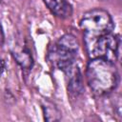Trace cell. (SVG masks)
Wrapping results in <instances>:
<instances>
[{"label": "cell", "mask_w": 122, "mask_h": 122, "mask_svg": "<svg viewBox=\"0 0 122 122\" xmlns=\"http://www.w3.org/2000/svg\"><path fill=\"white\" fill-rule=\"evenodd\" d=\"M86 77L91 91L100 96L112 92L119 84V73L114 63L102 58L89 61Z\"/></svg>", "instance_id": "6da1fadb"}, {"label": "cell", "mask_w": 122, "mask_h": 122, "mask_svg": "<svg viewBox=\"0 0 122 122\" xmlns=\"http://www.w3.org/2000/svg\"><path fill=\"white\" fill-rule=\"evenodd\" d=\"M78 49L79 44L76 37L71 33H66L49 47L47 61L51 67L66 71L74 65Z\"/></svg>", "instance_id": "7a4b0ae2"}, {"label": "cell", "mask_w": 122, "mask_h": 122, "mask_svg": "<svg viewBox=\"0 0 122 122\" xmlns=\"http://www.w3.org/2000/svg\"><path fill=\"white\" fill-rule=\"evenodd\" d=\"M80 28L84 32L85 41L92 40L112 32L113 22L107 10L93 9L83 14L80 20Z\"/></svg>", "instance_id": "3957f363"}, {"label": "cell", "mask_w": 122, "mask_h": 122, "mask_svg": "<svg viewBox=\"0 0 122 122\" xmlns=\"http://www.w3.org/2000/svg\"><path fill=\"white\" fill-rule=\"evenodd\" d=\"M89 55L92 58H102L114 63L119 54L120 38L112 32L92 40L85 41Z\"/></svg>", "instance_id": "277c9868"}, {"label": "cell", "mask_w": 122, "mask_h": 122, "mask_svg": "<svg viewBox=\"0 0 122 122\" xmlns=\"http://www.w3.org/2000/svg\"><path fill=\"white\" fill-rule=\"evenodd\" d=\"M11 54L15 61L26 70H29L33 65V57L30 51V48L29 47V44L26 40H23V42H18L12 46L11 49Z\"/></svg>", "instance_id": "5b68a950"}, {"label": "cell", "mask_w": 122, "mask_h": 122, "mask_svg": "<svg viewBox=\"0 0 122 122\" xmlns=\"http://www.w3.org/2000/svg\"><path fill=\"white\" fill-rule=\"evenodd\" d=\"M68 75V90L73 95H78L83 92V83L80 70L77 66L72 65L64 71Z\"/></svg>", "instance_id": "8992f818"}, {"label": "cell", "mask_w": 122, "mask_h": 122, "mask_svg": "<svg viewBox=\"0 0 122 122\" xmlns=\"http://www.w3.org/2000/svg\"><path fill=\"white\" fill-rule=\"evenodd\" d=\"M48 9L56 16L67 18L71 15L72 9L67 0H43Z\"/></svg>", "instance_id": "52a82bcc"}, {"label": "cell", "mask_w": 122, "mask_h": 122, "mask_svg": "<svg viewBox=\"0 0 122 122\" xmlns=\"http://www.w3.org/2000/svg\"><path fill=\"white\" fill-rule=\"evenodd\" d=\"M43 108H44V110H45V118H46V119L48 118L49 115H52V120H57V119L54 117V115H55V112H58V111H57L52 105H51V106L46 105V106H44Z\"/></svg>", "instance_id": "ba28073f"}, {"label": "cell", "mask_w": 122, "mask_h": 122, "mask_svg": "<svg viewBox=\"0 0 122 122\" xmlns=\"http://www.w3.org/2000/svg\"><path fill=\"white\" fill-rule=\"evenodd\" d=\"M5 67H6L5 61L0 58V78H1V76H2V74L4 72V71H5Z\"/></svg>", "instance_id": "9c48e42d"}, {"label": "cell", "mask_w": 122, "mask_h": 122, "mask_svg": "<svg viewBox=\"0 0 122 122\" xmlns=\"http://www.w3.org/2000/svg\"><path fill=\"white\" fill-rule=\"evenodd\" d=\"M4 44V33H3V30H2V26L0 24V47H2Z\"/></svg>", "instance_id": "30bf717a"}]
</instances>
